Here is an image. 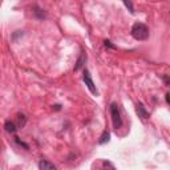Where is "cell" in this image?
<instances>
[{
    "mask_svg": "<svg viewBox=\"0 0 170 170\" xmlns=\"http://www.w3.org/2000/svg\"><path fill=\"white\" fill-rule=\"evenodd\" d=\"M169 93H166V102H168V104H169V102H170V98H169Z\"/></svg>",
    "mask_w": 170,
    "mask_h": 170,
    "instance_id": "cell-15",
    "label": "cell"
},
{
    "mask_svg": "<svg viewBox=\"0 0 170 170\" xmlns=\"http://www.w3.org/2000/svg\"><path fill=\"white\" fill-rule=\"evenodd\" d=\"M104 44H105V47H109V48H116V47L113 45V44H112V43L109 41V40H105Z\"/></svg>",
    "mask_w": 170,
    "mask_h": 170,
    "instance_id": "cell-13",
    "label": "cell"
},
{
    "mask_svg": "<svg viewBox=\"0 0 170 170\" xmlns=\"http://www.w3.org/2000/svg\"><path fill=\"white\" fill-rule=\"evenodd\" d=\"M164 81H165V84H166V85H169V79H168V76H165V77H164Z\"/></svg>",
    "mask_w": 170,
    "mask_h": 170,
    "instance_id": "cell-14",
    "label": "cell"
},
{
    "mask_svg": "<svg viewBox=\"0 0 170 170\" xmlns=\"http://www.w3.org/2000/svg\"><path fill=\"white\" fill-rule=\"evenodd\" d=\"M132 36L138 40V41H144L149 37V28L144 23H136L132 27Z\"/></svg>",
    "mask_w": 170,
    "mask_h": 170,
    "instance_id": "cell-1",
    "label": "cell"
},
{
    "mask_svg": "<svg viewBox=\"0 0 170 170\" xmlns=\"http://www.w3.org/2000/svg\"><path fill=\"white\" fill-rule=\"evenodd\" d=\"M85 60H87V55H85V53L83 52V53H81V56L79 57L77 62H76L74 70H79V69H81V68H83V65H84V62H85Z\"/></svg>",
    "mask_w": 170,
    "mask_h": 170,
    "instance_id": "cell-7",
    "label": "cell"
},
{
    "mask_svg": "<svg viewBox=\"0 0 170 170\" xmlns=\"http://www.w3.org/2000/svg\"><path fill=\"white\" fill-rule=\"evenodd\" d=\"M39 169L40 170H57V168L52 162H49L47 159H41L39 162Z\"/></svg>",
    "mask_w": 170,
    "mask_h": 170,
    "instance_id": "cell-4",
    "label": "cell"
},
{
    "mask_svg": "<svg viewBox=\"0 0 170 170\" xmlns=\"http://www.w3.org/2000/svg\"><path fill=\"white\" fill-rule=\"evenodd\" d=\"M55 109L56 110H60V105H55Z\"/></svg>",
    "mask_w": 170,
    "mask_h": 170,
    "instance_id": "cell-16",
    "label": "cell"
},
{
    "mask_svg": "<svg viewBox=\"0 0 170 170\" xmlns=\"http://www.w3.org/2000/svg\"><path fill=\"white\" fill-rule=\"evenodd\" d=\"M33 13H35V15H36V17H37V19H40V20H43V19H45V17H47V13L45 12H44V10H41V8H40V7H35L33 8Z\"/></svg>",
    "mask_w": 170,
    "mask_h": 170,
    "instance_id": "cell-6",
    "label": "cell"
},
{
    "mask_svg": "<svg viewBox=\"0 0 170 170\" xmlns=\"http://www.w3.org/2000/svg\"><path fill=\"white\" fill-rule=\"evenodd\" d=\"M4 128H6V130H7L8 133H15V132H16L15 124L11 122V121H7L6 124H4Z\"/></svg>",
    "mask_w": 170,
    "mask_h": 170,
    "instance_id": "cell-8",
    "label": "cell"
},
{
    "mask_svg": "<svg viewBox=\"0 0 170 170\" xmlns=\"http://www.w3.org/2000/svg\"><path fill=\"white\" fill-rule=\"evenodd\" d=\"M137 114H138V117H141L142 120H146V118H149V113H147V110L145 109V106L142 105V104H137Z\"/></svg>",
    "mask_w": 170,
    "mask_h": 170,
    "instance_id": "cell-5",
    "label": "cell"
},
{
    "mask_svg": "<svg viewBox=\"0 0 170 170\" xmlns=\"http://www.w3.org/2000/svg\"><path fill=\"white\" fill-rule=\"evenodd\" d=\"M16 142H17V144H19V145H21V146H24V147H25V149H28V145H27V144H24V142H23V141H20V140H19V137H16Z\"/></svg>",
    "mask_w": 170,
    "mask_h": 170,
    "instance_id": "cell-12",
    "label": "cell"
},
{
    "mask_svg": "<svg viewBox=\"0 0 170 170\" xmlns=\"http://www.w3.org/2000/svg\"><path fill=\"white\" fill-rule=\"evenodd\" d=\"M84 83H85V85H87V88L93 93V95H96V96L98 95V91H97L96 85H95V83H93V80L91 77V73H89L88 70H85L84 72Z\"/></svg>",
    "mask_w": 170,
    "mask_h": 170,
    "instance_id": "cell-3",
    "label": "cell"
},
{
    "mask_svg": "<svg viewBox=\"0 0 170 170\" xmlns=\"http://www.w3.org/2000/svg\"><path fill=\"white\" fill-rule=\"evenodd\" d=\"M124 4H125V7H126V8H129V11H130L132 13H134L133 6H132V3H130V2H126V0H125V2H124Z\"/></svg>",
    "mask_w": 170,
    "mask_h": 170,
    "instance_id": "cell-11",
    "label": "cell"
},
{
    "mask_svg": "<svg viewBox=\"0 0 170 170\" xmlns=\"http://www.w3.org/2000/svg\"><path fill=\"white\" fill-rule=\"evenodd\" d=\"M109 141V132H104V133H102V136H101V138H100V141H98V142H100V144L102 145V144H105V142H108Z\"/></svg>",
    "mask_w": 170,
    "mask_h": 170,
    "instance_id": "cell-10",
    "label": "cell"
},
{
    "mask_svg": "<svg viewBox=\"0 0 170 170\" xmlns=\"http://www.w3.org/2000/svg\"><path fill=\"white\" fill-rule=\"evenodd\" d=\"M25 124H27L25 116H23V114H19V116H17V125H19V128H24Z\"/></svg>",
    "mask_w": 170,
    "mask_h": 170,
    "instance_id": "cell-9",
    "label": "cell"
},
{
    "mask_svg": "<svg viewBox=\"0 0 170 170\" xmlns=\"http://www.w3.org/2000/svg\"><path fill=\"white\" fill-rule=\"evenodd\" d=\"M110 116H112V122H113V126L114 129L117 130L118 128L122 126V118H121V114H120V109H118V105L113 102L110 105Z\"/></svg>",
    "mask_w": 170,
    "mask_h": 170,
    "instance_id": "cell-2",
    "label": "cell"
}]
</instances>
